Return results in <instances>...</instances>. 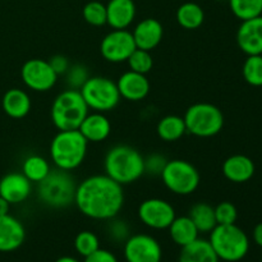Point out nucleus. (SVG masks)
<instances>
[{
  "instance_id": "nucleus-21",
  "label": "nucleus",
  "mask_w": 262,
  "mask_h": 262,
  "mask_svg": "<svg viewBox=\"0 0 262 262\" xmlns=\"http://www.w3.org/2000/svg\"><path fill=\"white\" fill-rule=\"evenodd\" d=\"M256 166L252 159L242 154H235L224 160L222 165V173L232 183L242 184L251 181L255 176Z\"/></svg>"
},
{
  "instance_id": "nucleus-35",
  "label": "nucleus",
  "mask_w": 262,
  "mask_h": 262,
  "mask_svg": "<svg viewBox=\"0 0 262 262\" xmlns=\"http://www.w3.org/2000/svg\"><path fill=\"white\" fill-rule=\"evenodd\" d=\"M215 219L217 225L235 224L238 219V210L230 201H223L214 207Z\"/></svg>"
},
{
  "instance_id": "nucleus-12",
  "label": "nucleus",
  "mask_w": 262,
  "mask_h": 262,
  "mask_svg": "<svg viewBox=\"0 0 262 262\" xmlns=\"http://www.w3.org/2000/svg\"><path fill=\"white\" fill-rule=\"evenodd\" d=\"M137 49L129 30H112L100 41V54L113 64L124 63Z\"/></svg>"
},
{
  "instance_id": "nucleus-19",
  "label": "nucleus",
  "mask_w": 262,
  "mask_h": 262,
  "mask_svg": "<svg viewBox=\"0 0 262 262\" xmlns=\"http://www.w3.org/2000/svg\"><path fill=\"white\" fill-rule=\"evenodd\" d=\"M137 9L133 0H109L106 4V25L112 30H128L136 19Z\"/></svg>"
},
{
  "instance_id": "nucleus-33",
  "label": "nucleus",
  "mask_w": 262,
  "mask_h": 262,
  "mask_svg": "<svg viewBox=\"0 0 262 262\" xmlns=\"http://www.w3.org/2000/svg\"><path fill=\"white\" fill-rule=\"evenodd\" d=\"M129 71L137 72L141 74H147L154 68V58L151 55V51L142 50V49H136L132 55L127 60Z\"/></svg>"
},
{
  "instance_id": "nucleus-11",
  "label": "nucleus",
  "mask_w": 262,
  "mask_h": 262,
  "mask_svg": "<svg viewBox=\"0 0 262 262\" xmlns=\"http://www.w3.org/2000/svg\"><path fill=\"white\" fill-rule=\"evenodd\" d=\"M58 77L49 60L45 59H28L20 68V78L25 86L40 94L50 91L58 82Z\"/></svg>"
},
{
  "instance_id": "nucleus-18",
  "label": "nucleus",
  "mask_w": 262,
  "mask_h": 262,
  "mask_svg": "<svg viewBox=\"0 0 262 262\" xmlns=\"http://www.w3.org/2000/svg\"><path fill=\"white\" fill-rule=\"evenodd\" d=\"M26 229L17 217L0 215V252L17 251L25 243Z\"/></svg>"
},
{
  "instance_id": "nucleus-27",
  "label": "nucleus",
  "mask_w": 262,
  "mask_h": 262,
  "mask_svg": "<svg viewBox=\"0 0 262 262\" xmlns=\"http://www.w3.org/2000/svg\"><path fill=\"white\" fill-rule=\"evenodd\" d=\"M188 216L194 223L200 233H210L216 227V219H215V210L212 205L209 202H196L189 209Z\"/></svg>"
},
{
  "instance_id": "nucleus-36",
  "label": "nucleus",
  "mask_w": 262,
  "mask_h": 262,
  "mask_svg": "<svg viewBox=\"0 0 262 262\" xmlns=\"http://www.w3.org/2000/svg\"><path fill=\"white\" fill-rule=\"evenodd\" d=\"M118 217V216H117ZM114 217V219L107 220V224H109V228H107V232H109V235L117 242H120V241H127V238L129 237V227H128L127 222L124 220H119Z\"/></svg>"
},
{
  "instance_id": "nucleus-16",
  "label": "nucleus",
  "mask_w": 262,
  "mask_h": 262,
  "mask_svg": "<svg viewBox=\"0 0 262 262\" xmlns=\"http://www.w3.org/2000/svg\"><path fill=\"white\" fill-rule=\"evenodd\" d=\"M32 193V183L22 174V171L8 173L0 179V197L10 205H19L27 201Z\"/></svg>"
},
{
  "instance_id": "nucleus-4",
  "label": "nucleus",
  "mask_w": 262,
  "mask_h": 262,
  "mask_svg": "<svg viewBox=\"0 0 262 262\" xmlns=\"http://www.w3.org/2000/svg\"><path fill=\"white\" fill-rule=\"evenodd\" d=\"M90 113L79 90L67 89L59 92L50 107V118L58 130L78 129Z\"/></svg>"
},
{
  "instance_id": "nucleus-26",
  "label": "nucleus",
  "mask_w": 262,
  "mask_h": 262,
  "mask_svg": "<svg viewBox=\"0 0 262 262\" xmlns=\"http://www.w3.org/2000/svg\"><path fill=\"white\" fill-rule=\"evenodd\" d=\"M176 19L182 28L187 31L199 30L205 22V12L197 3L187 2L179 5L176 13Z\"/></svg>"
},
{
  "instance_id": "nucleus-9",
  "label": "nucleus",
  "mask_w": 262,
  "mask_h": 262,
  "mask_svg": "<svg viewBox=\"0 0 262 262\" xmlns=\"http://www.w3.org/2000/svg\"><path fill=\"white\" fill-rule=\"evenodd\" d=\"M79 92L91 112L104 114L114 110L122 99L118 91L117 82L104 76H90L79 89Z\"/></svg>"
},
{
  "instance_id": "nucleus-7",
  "label": "nucleus",
  "mask_w": 262,
  "mask_h": 262,
  "mask_svg": "<svg viewBox=\"0 0 262 262\" xmlns=\"http://www.w3.org/2000/svg\"><path fill=\"white\" fill-rule=\"evenodd\" d=\"M187 133L199 138H211L224 128L225 118L220 107L211 102H196L183 115Z\"/></svg>"
},
{
  "instance_id": "nucleus-41",
  "label": "nucleus",
  "mask_w": 262,
  "mask_h": 262,
  "mask_svg": "<svg viewBox=\"0 0 262 262\" xmlns=\"http://www.w3.org/2000/svg\"><path fill=\"white\" fill-rule=\"evenodd\" d=\"M10 210V204L4 200L3 197H0V215H7L9 214Z\"/></svg>"
},
{
  "instance_id": "nucleus-32",
  "label": "nucleus",
  "mask_w": 262,
  "mask_h": 262,
  "mask_svg": "<svg viewBox=\"0 0 262 262\" xmlns=\"http://www.w3.org/2000/svg\"><path fill=\"white\" fill-rule=\"evenodd\" d=\"M100 248V239L91 230H82L74 238V250L82 257H87Z\"/></svg>"
},
{
  "instance_id": "nucleus-22",
  "label": "nucleus",
  "mask_w": 262,
  "mask_h": 262,
  "mask_svg": "<svg viewBox=\"0 0 262 262\" xmlns=\"http://www.w3.org/2000/svg\"><path fill=\"white\" fill-rule=\"evenodd\" d=\"M2 106L5 114L12 119H23L30 114L32 101L25 90L10 89L3 96Z\"/></svg>"
},
{
  "instance_id": "nucleus-40",
  "label": "nucleus",
  "mask_w": 262,
  "mask_h": 262,
  "mask_svg": "<svg viewBox=\"0 0 262 262\" xmlns=\"http://www.w3.org/2000/svg\"><path fill=\"white\" fill-rule=\"evenodd\" d=\"M252 238L253 242L262 248V223H258L255 228H253L252 232Z\"/></svg>"
},
{
  "instance_id": "nucleus-42",
  "label": "nucleus",
  "mask_w": 262,
  "mask_h": 262,
  "mask_svg": "<svg viewBox=\"0 0 262 262\" xmlns=\"http://www.w3.org/2000/svg\"><path fill=\"white\" fill-rule=\"evenodd\" d=\"M55 262H82L78 258L72 257V256H63V257H59Z\"/></svg>"
},
{
  "instance_id": "nucleus-15",
  "label": "nucleus",
  "mask_w": 262,
  "mask_h": 262,
  "mask_svg": "<svg viewBox=\"0 0 262 262\" xmlns=\"http://www.w3.org/2000/svg\"><path fill=\"white\" fill-rule=\"evenodd\" d=\"M237 45L246 55H262V15L242 20L237 31Z\"/></svg>"
},
{
  "instance_id": "nucleus-29",
  "label": "nucleus",
  "mask_w": 262,
  "mask_h": 262,
  "mask_svg": "<svg viewBox=\"0 0 262 262\" xmlns=\"http://www.w3.org/2000/svg\"><path fill=\"white\" fill-rule=\"evenodd\" d=\"M235 18L242 20L262 15V0H228Z\"/></svg>"
},
{
  "instance_id": "nucleus-30",
  "label": "nucleus",
  "mask_w": 262,
  "mask_h": 262,
  "mask_svg": "<svg viewBox=\"0 0 262 262\" xmlns=\"http://www.w3.org/2000/svg\"><path fill=\"white\" fill-rule=\"evenodd\" d=\"M243 79L252 87H262V55H248L242 67Z\"/></svg>"
},
{
  "instance_id": "nucleus-25",
  "label": "nucleus",
  "mask_w": 262,
  "mask_h": 262,
  "mask_svg": "<svg viewBox=\"0 0 262 262\" xmlns=\"http://www.w3.org/2000/svg\"><path fill=\"white\" fill-rule=\"evenodd\" d=\"M187 133L186 123L183 117L169 114L161 118L156 124V135L164 142H177Z\"/></svg>"
},
{
  "instance_id": "nucleus-31",
  "label": "nucleus",
  "mask_w": 262,
  "mask_h": 262,
  "mask_svg": "<svg viewBox=\"0 0 262 262\" xmlns=\"http://www.w3.org/2000/svg\"><path fill=\"white\" fill-rule=\"evenodd\" d=\"M82 17L87 25L92 27H102L106 25V5L99 0H92L84 4Z\"/></svg>"
},
{
  "instance_id": "nucleus-39",
  "label": "nucleus",
  "mask_w": 262,
  "mask_h": 262,
  "mask_svg": "<svg viewBox=\"0 0 262 262\" xmlns=\"http://www.w3.org/2000/svg\"><path fill=\"white\" fill-rule=\"evenodd\" d=\"M83 262H119L118 261L117 256L113 252H110L109 250H105V248L100 247L99 250L95 251L94 253H91L90 256L84 257Z\"/></svg>"
},
{
  "instance_id": "nucleus-23",
  "label": "nucleus",
  "mask_w": 262,
  "mask_h": 262,
  "mask_svg": "<svg viewBox=\"0 0 262 262\" xmlns=\"http://www.w3.org/2000/svg\"><path fill=\"white\" fill-rule=\"evenodd\" d=\"M168 230L171 241L181 248L194 242L200 235L199 229L188 215L176 216L173 223L169 225Z\"/></svg>"
},
{
  "instance_id": "nucleus-8",
  "label": "nucleus",
  "mask_w": 262,
  "mask_h": 262,
  "mask_svg": "<svg viewBox=\"0 0 262 262\" xmlns=\"http://www.w3.org/2000/svg\"><path fill=\"white\" fill-rule=\"evenodd\" d=\"M160 178L165 188L177 196H191L201 183V176L196 166L184 159L166 161Z\"/></svg>"
},
{
  "instance_id": "nucleus-10",
  "label": "nucleus",
  "mask_w": 262,
  "mask_h": 262,
  "mask_svg": "<svg viewBox=\"0 0 262 262\" xmlns=\"http://www.w3.org/2000/svg\"><path fill=\"white\" fill-rule=\"evenodd\" d=\"M137 215L145 227L154 230H165L176 219L177 212L169 201L159 197H151L141 202Z\"/></svg>"
},
{
  "instance_id": "nucleus-6",
  "label": "nucleus",
  "mask_w": 262,
  "mask_h": 262,
  "mask_svg": "<svg viewBox=\"0 0 262 262\" xmlns=\"http://www.w3.org/2000/svg\"><path fill=\"white\" fill-rule=\"evenodd\" d=\"M77 183L71 171L51 169L43 181L37 183V196L43 205L53 209H64L74 205Z\"/></svg>"
},
{
  "instance_id": "nucleus-38",
  "label": "nucleus",
  "mask_w": 262,
  "mask_h": 262,
  "mask_svg": "<svg viewBox=\"0 0 262 262\" xmlns=\"http://www.w3.org/2000/svg\"><path fill=\"white\" fill-rule=\"evenodd\" d=\"M49 63H50L51 68L54 69V72H55L58 76H64V74L67 73V71L69 69V67H71L69 59L67 58V56L60 55V54L51 56V58L49 59Z\"/></svg>"
},
{
  "instance_id": "nucleus-24",
  "label": "nucleus",
  "mask_w": 262,
  "mask_h": 262,
  "mask_svg": "<svg viewBox=\"0 0 262 262\" xmlns=\"http://www.w3.org/2000/svg\"><path fill=\"white\" fill-rule=\"evenodd\" d=\"M209 239L197 238L194 242L181 248L178 262H219Z\"/></svg>"
},
{
  "instance_id": "nucleus-20",
  "label": "nucleus",
  "mask_w": 262,
  "mask_h": 262,
  "mask_svg": "<svg viewBox=\"0 0 262 262\" xmlns=\"http://www.w3.org/2000/svg\"><path fill=\"white\" fill-rule=\"evenodd\" d=\"M78 130L89 143L104 142L112 133V122L104 113L90 112L82 120Z\"/></svg>"
},
{
  "instance_id": "nucleus-13",
  "label": "nucleus",
  "mask_w": 262,
  "mask_h": 262,
  "mask_svg": "<svg viewBox=\"0 0 262 262\" xmlns=\"http://www.w3.org/2000/svg\"><path fill=\"white\" fill-rule=\"evenodd\" d=\"M123 255L127 262H161L163 248L152 235L137 233L127 238Z\"/></svg>"
},
{
  "instance_id": "nucleus-34",
  "label": "nucleus",
  "mask_w": 262,
  "mask_h": 262,
  "mask_svg": "<svg viewBox=\"0 0 262 262\" xmlns=\"http://www.w3.org/2000/svg\"><path fill=\"white\" fill-rule=\"evenodd\" d=\"M89 78V68L83 64H71L67 73L64 74L67 86H68V89L72 90H79Z\"/></svg>"
},
{
  "instance_id": "nucleus-1",
  "label": "nucleus",
  "mask_w": 262,
  "mask_h": 262,
  "mask_svg": "<svg viewBox=\"0 0 262 262\" xmlns=\"http://www.w3.org/2000/svg\"><path fill=\"white\" fill-rule=\"evenodd\" d=\"M125 202L123 186L106 174H94L82 179L76 187L74 205L82 215L91 220L107 222L123 210Z\"/></svg>"
},
{
  "instance_id": "nucleus-2",
  "label": "nucleus",
  "mask_w": 262,
  "mask_h": 262,
  "mask_svg": "<svg viewBox=\"0 0 262 262\" xmlns=\"http://www.w3.org/2000/svg\"><path fill=\"white\" fill-rule=\"evenodd\" d=\"M104 174L120 186H128L145 176V156L129 145H115L104 158Z\"/></svg>"
},
{
  "instance_id": "nucleus-37",
  "label": "nucleus",
  "mask_w": 262,
  "mask_h": 262,
  "mask_svg": "<svg viewBox=\"0 0 262 262\" xmlns=\"http://www.w3.org/2000/svg\"><path fill=\"white\" fill-rule=\"evenodd\" d=\"M168 159L160 154H151L147 158H145V174L150 176H159L160 177L164 166H165Z\"/></svg>"
},
{
  "instance_id": "nucleus-5",
  "label": "nucleus",
  "mask_w": 262,
  "mask_h": 262,
  "mask_svg": "<svg viewBox=\"0 0 262 262\" xmlns=\"http://www.w3.org/2000/svg\"><path fill=\"white\" fill-rule=\"evenodd\" d=\"M209 234V242L219 260L238 262L250 251L248 235L237 224L216 225Z\"/></svg>"
},
{
  "instance_id": "nucleus-28",
  "label": "nucleus",
  "mask_w": 262,
  "mask_h": 262,
  "mask_svg": "<svg viewBox=\"0 0 262 262\" xmlns=\"http://www.w3.org/2000/svg\"><path fill=\"white\" fill-rule=\"evenodd\" d=\"M51 171V165L48 159L41 155H30L23 160L22 174L32 184L40 183Z\"/></svg>"
},
{
  "instance_id": "nucleus-3",
  "label": "nucleus",
  "mask_w": 262,
  "mask_h": 262,
  "mask_svg": "<svg viewBox=\"0 0 262 262\" xmlns=\"http://www.w3.org/2000/svg\"><path fill=\"white\" fill-rule=\"evenodd\" d=\"M89 142L78 129L58 130L49 147L50 160L60 170L73 171L84 163Z\"/></svg>"
},
{
  "instance_id": "nucleus-17",
  "label": "nucleus",
  "mask_w": 262,
  "mask_h": 262,
  "mask_svg": "<svg viewBox=\"0 0 262 262\" xmlns=\"http://www.w3.org/2000/svg\"><path fill=\"white\" fill-rule=\"evenodd\" d=\"M133 38L137 49L152 51L161 43L164 37V27L156 18H143L133 28Z\"/></svg>"
},
{
  "instance_id": "nucleus-43",
  "label": "nucleus",
  "mask_w": 262,
  "mask_h": 262,
  "mask_svg": "<svg viewBox=\"0 0 262 262\" xmlns=\"http://www.w3.org/2000/svg\"><path fill=\"white\" fill-rule=\"evenodd\" d=\"M261 260H262V253H261Z\"/></svg>"
},
{
  "instance_id": "nucleus-14",
  "label": "nucleus",
  "mask_w": 262,
  "mask_h": 262,
  "mask_svg": "<svg viewBox=\"0 0 262 262\" xmlns=\"http://www.w3.org/2000/svg\"><path fill=\"white\" fill-rule=\"evenodd\" d=\"M117 87L122 99L130 102L145 100L151 91V84L146 74L127 71L119 76Z\"/></svg>"
}]
</instances>
